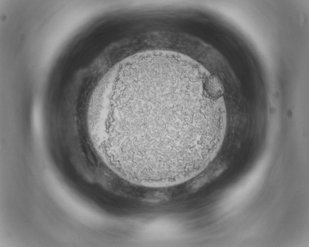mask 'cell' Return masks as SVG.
Instances as JSON below:
<instances>
[{"mask_svg": "<svg viewBox=\"0 0 309 247\" xmlns=\"http://www.w3.org/2000/svg\"><path fill=\"white\" fill-rule=\"evenodd\" d=\"M133 66L117 77L87 117L103 162L133 184L172 187L199 174L222 144L224 104L206 76L184 64Z\"/></svg>", "mask_w": 309, "mask_h": 247, "instance_id": "1", "label": "cell"}]
</instances>
